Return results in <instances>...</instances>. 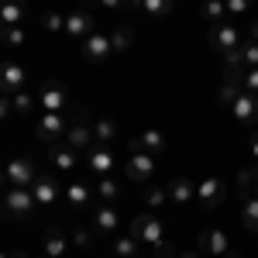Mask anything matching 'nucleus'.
Segmentation results:
<instances>
[{"mask_svg": "<svg viewBox=\"0 0 258 258\" xmlns=\"http://www.w3.org/2000/svg\"><path fill=\"white\" fill-rule=\"evenodd\" d=\"M227 66H238V69H258V41L248 38L244 45H241V52L227 62Z\"/></svg>", "mask_w": 258, "mask_h": 258, "instance_id": "26", "label": "nucleus"}, {"mask_svg": "<svg viewBox=\"0 0 258 258\" xmlns=\"http://www.w3.org/2000/svg\"><path fill=\"white\" fill-rule=\"evenodd\" d=\"M203 18L220 24V21H231L227 18V4L224 0H203Z\"/></svg>", "mask_w": 258, "mask_h": 258, "instance_id": "34", "label": "nucleus"}, {"mask_svg": "<svg viewBox=\"0 0 258 258\" xmlns=\"http://www.w3.org/2000/svg\"><path fill=\"white\" fill-rule=\"evenodd\" d=\"M162 258H176V255H172V251H169V248H165V251H162Z\"/></svg>", "mask_w": 258, "mask_h": 258, "instance_id": "44", "label": "nucleus"}, {"mask_svg": "<svg viewBox=\"0 0 258 258\" xmlns=\"http://www.w3.org/2000/svg\"><path fill=\"white\" fill-rule=\"evenodd\" d=\"M145 203H148L152 210H162L165 203H172V200H169V186H148V189H145Z\"/></svg>", "mask_w": 258, "mask_h": 258, "instance_id": "33", "label": "nucleus"}, {"mask_svg": "<svg viewBox=\"0 0 258 258\" xmlns=\"http://www.w3.org/2000/svg\"><path fill=\"white\" fill-rule=\"evenodd\" d=\"M131 234L152 248H165V224H162L155 214H138L131 220Z\"/></svg>", "mask_w": 258, "mask_h": 258, "instance_id": "6", "label": "nucleus"}, {"mask_svg": "<svg viewBox=\"0 0 258 258\" xmlns=\"http://www.w3.org/2000/svg\"><path fill=\"white\" fill-rule=\"evenodd\" d=\"M93 186L90 182H83V179H76V182H69L66 186V207L69 210H76V214H83V210H90L93 207Z\"/></svg>", "mask_w": 258, "mask_h": 258, "instance_id": "17", "label": "nucleus"}, {"mask_svg": "<svg viewBox=\"0 0 258 258\" xmlns=\"http://www.w3.org/2000/svg\"><path fill=\"white\" fill-rule=\"evenodd\" d=\"M103 258H117V255H114V251H110V255H103Z\"/></svg>", "mask_w": 258, "mask_h": 258, "instance_id": "46", "label": "nucleus"}, {"mask_svg": "<svg viewBox=\"0 0 258 258\" xmlns=\"http://www.w3.org/2000/svg\"><path fill=\"white\" fill-rule=\"evenodd\" d=\"M197 248L203 251V255H210V258H224V255L234 251L224 227H203V231L197 234Z\"/></svg>", "mask_w": 258, "mask_h": 258, "instance_id": "8", "label": "nucleus"}, {"mask_svg": "<svg viewBox=\"0 0 258 258\" xmlns=\"http://www.w3.org/2000/svg\"><path fill=\"white\" fill-rule=\"evenodd\" d=\"M41 31H48V35H66V14L45 11V14H41Z\"/></svg>", "mask_w": 258, "mask_h": 258, "instance_id": "32", "label": "nucleus"}, {"mask_svg": "<svg viewBox=\"0 0 258 258\" xmlns=\"http://www.w3.org/2000/svg\"><path fill=\"white\" fill-rule=\"evenodd\" d=\"M28 41V31H24V24L21 28H4V45H11V48H18Z\"/></svg>", "mask_w": 258, "mask_h": 258, "instance_id": "35", "label": "nucleus"}, {"mask_svg": "<svg viewBox=\"0 0 258 258\" xmlns=\"http://www.w3.org/2000/svg\"><path fill=\"white\" fill-rule=\"evenodd\" d=\"M93 135H97V145H110V141H117L120 127L114 117H100V120H93Z\"/></svg>", "mask_w": 258, "mask_h": 258, "instance_id": "28", "label": "nucleus"}, {"mask_svg": "<svg viewBox=\"0 0 258 258\" xmlns=\"http://www.w3.org/2000/svg\"><path fill=\"white\" fill-rule=\"evenodd\" d=\"M241 90L258 97V69H241Z\"/></svg>", "mask_w": 258, "mask_h": 258, "instance_id": "36", "label": "nucleus"}, {"mask_svg": "<svg viewBox=\"0 0 258 258\" xmlns=\"http://www.w3.org/2000/svg\"><path fill=\"white\" fill-rule=\"evenodd\" d=\"M248 155L251 162H258V131H251V138H248Z\"/></svg>", "mask_w": 258, "mask_h": 258, "instance_id": "40", "label": "nucleus"}, {"mask_svg": "<svg viewBox=\"0 0 258 258\" xmlns=\"http://www.w3.org/2000/svg\"><path fill=\"white\" fill-rule=\"evenodd\" d=\"M4 258H28V255H24V251H18V248H11V251H7Z\"/></svg>", "mask_w": 258, "mask_h": 258, "instance_id": "41", "label": "nucleus"}, {"mask_svg": "<svg viewBox=\"0 0 258 258\" xmlns=\"http://www.w3.org/2000/svg\"><path fill=\"white\" fill-rule=\"evenodd\" d=\"M210 45H214L217 55H224V62H231L241 52V45H244L238 24H234V21H220V24H214V28H210Z\"/></svg>", "mask_w": 258, "mask_h": 258, "instance_id": "1", "label": "nucleus"}, {"mask_svg": "<svg viewBox=\"0 0 258 258\" xmlns=\"http://www.w3.org/2000/svg\"><path fill=\"white\" fill-rule=\"evenodd\" d=\"M35 210H38V200L35 193L28 189V186H11V189H4V214L14 220H28L35 217Z\"/></svg>", "mask_w": 258, "mask_h": 258, "instance_id": "2", "label": "nucleus"}, {"mask_svg": "<svg viewBox=\"0 0 258 258\" xmlns=\"http://www.w3.org/2000/svg\"><path fill=\"white\" fill-rule=\"evenodd\" d=\"M155 159H159V155H152V152L131 148V155L124 162V176L131 179V182H138V186H148V182L155 179Z\"/></svg>", "mask_w": 258, "mask_h": 258, "instance_id": "5", "label": "nucleus"}, {"mask_svg": "<svg viewBox=\"0 0 258 258\" xmlns=\"http://www.w3.org/2000/svg\"><path fill=\"white\" fill-rule=\"evenodd\" d=\"M120 227V210L114 203H100L97 210H93V231L103 234V238H114Z\"/></svg>", "mask_w": 258, "mask_h": 258, "instance_id": "16", "label": "nucleus"}, {"mask_svg": "<svg viewBox=\"0 0 258 258\" xmlns=\"http://www.w3.org/2000/svg\"><path fill=\"white\" fill-rule=\"evenodd\" d=\"M227 110H231V117L238 120L241 127H255L258 124V97L248 93V90H238L234 100L227 103Z\"/></svg>", "mask_w": 258, "mask_h": 258, "instance_id": "9", "label": "nucleus"}, {"mask_svg": "<svg viewBox=\"0 0 258 258\" xmlns=\"http://www.w3.org/2000/svg\"><path fill=\"white\" fill-rule=\"evenodd\" d=\"M172 4H176V0H145V4H141V14H145V18L162 21V18L172 14Z\"/></svg>", "mask_w": 258, "mask_h": 258, "instance_id": "31", "label": "nucleus"}, {"mask_svg": "<svg viewBox=\"0 0 258 258\" xmlns=\"http://www.w3.org/2000/svg\"><path fill=\"white\" fill-rule=\"evenodd\" d=\"M169 200H172V207H189V203H197V182L189 176H179L169 182Z\"/></svg>", "mask_w": 258, "mask_h": 258, "instance_id": "21", "label": "nucleus"}, {"mask_svg": "<svg viewBox=\"0 0 258 258\" xmlns=\"http://www.w3.org/2000/svg\"><path fill=\"white\" fill-rule=\"evenodd\" d=\"M176 258H200V255H197V251H179Z\"/></svg>", "mask_w": 258, "mask_h": 258, "instance_id": "42", "label": "nucleus"}, {"mask_svg": "<svg viewBox=\"0 0 258 258\" xmlns=\"http://www.w3.org/2000/svg\"><path fill=\"white\" fill-rule=\"evenodd\" d=\"M35 103H38V100L31 97L28 90H21V93H14V97H7V93H4L0 110H4V117H11V114H21V117H24V114H31V110H35Z\"/></svg>", "mask_w": 258, "mask_h": 258, "instance_id": "22", "label": "nucleus"}, {"mask_svg": "<svg viewBox=\"0 0 258 258\" xmlns=\"http://www.w3.org/2000/svg\"><path fill=\"white\" fill-rule=\"evenodd\" d=\"M31 193L38 200V210H52V207L66 203V186L55 176H48V172H38V179L31 182Z\"/></svg>", "mask_w": 258, "mask_h": 258, "instance_id": "4", "label": "nucleus"}, {"mask_svg": "<svg viewBox=\"0 0 258 258\" xmlns=\"http://www.w3.org/2000/svg\"><path fill=\"white\" fill-rule=\"evenodd\" d=\"M114 165H117V155L107 148V145H93L90 152H86V169L93 172V176H110L114 172Z\"/></svg>", "mask_w": 258, "mask_h": 258, "instance_id": "15", "label": "nucleus"}, {"mask_svg": "<svg viewBox=\"0 0 258 258\" xmlns=\"http://www.w3.org/2000/svg\"><path fill=\"white\" fill-rule=\"evenodd\" d=\"M66 258H69V255H66Z\"/></svg>", "mask_w": 258, "mask_h": 258, "instance_id": "47", "label": "nucleus"}, {"mask_svg": "<svg viewBox=\"0 0 258 258\" xmlns=\"http://www.w3.org/2000/svg\"><path fill=\"white\" fill-rule=\"evenodd\" d=\"M97 197H100V203H117V200H120V182L114 176H100Z\"/></svg>", "mask_w": 258, "mask_h": 258, "instance_id": "29", "label": "nucleus"}, {"mask_svg": "<svg viewBox=\"0 0 258 258\" xmlns=\"http://www.w3.org/2000/svg\"><path fill=\"white\" fill-rule=\"evenodd\" d=\"M69 244H73V238H66L59 227H48V231H45V241H41L45 258H66L69 255Z\"/></svg>", "mask_w": 258, "mask_h": 258, "instance_id": "23", "label": "nucleus"}, {"mask_svg": "<svg viewBox=\"0 0 258 258\" xmlns=\"http://www.w3.org/2000/svg\"><path fill=\"white\" fill-rule=\"evenodd\" d=\"M76 155H80V152H73L66 141L48 145V165H52L55 172H76Z\"/></svg>", "mask_w": 258, "mask_h": 258, "instance_id": "20", "label": "nucleus"}, {"mask_svg": "<svg viewBox=\"0 0 258 258\" xmlns=\"http://www.w3.org/2000/svg\"><path fill=\"white\" fill-rule=\"evenodd\" d=\"M224 258H241V255H234V251H231V255H224Z\"/></svg>", "mask_w": 258, "mask_h": 258, "instance_id": "45", "label": "nucleus"}, {"mask_svg": "<svg viewBox=\"0 0 258 258\" xmlns=\"http://www.w3.org/2000/svg\"><path fill=\"white\" fill-rule=\"evenodd\" d=\"M66 145L73 148V152H80V155H86L93 145H97V135H93V124L86 117H80V120H73V127L66 131Z\"/></svg>", "mask_w": 258, "mask_h": 258, "instance_id": "14", "label": "nucleus"}, {"mask_svg": "<svg viewBox=\"0 0 258 258\" xmlns=\"http://www.w3.org/2000/svg\"><path fill=\"white\" fill-rule=\"evenodd\" d=\"M93 31H97V21H93L90 11H69V14H66V38L69 41L83 45Z\"/></svg>", "mask_w": 258, "mask_h": 258, "instance_id": "13", "label": "nucleus"}, {"mask_svg": "<svg viewBox=\"0 0 258 258\" xmlns=\"http://www.w3.org/2000/svg\"><path fill=\"white\" fill-rule=\"evenodd\" d=\"M251 38L258 41V21H255V24H251Z\"/></svg>", "mask_w": 258, "mask_h": 258, "instance_id": "43", "label": "nucleus"}, {"mask_svg": "<svg viewBox=\"0 0 258 258\" xmlns=\"http://www.w3.org/2000/svg\"><path fill=\"white\" fill-rule=\"evenodd\" d=\"M35 179H38V169H35V159H28V155L11 159L7 169H4V186H7V189H11V186H28V189H31Z\"/></svg>", "mask_w": 258, "mask_h": 258, "instance_id": "7", "label": "nucleus"}, {"mask_svg": "<svg viewBox=\"0 0 258 258\" xmlns=\"http://www.w3.org/2000/svg\"><path fill=\"white\" fill-rule=\"evenodd\" d=\"M227 197V186H224V179L220 176H207L203 182H197V203L200 210H217L220 203Z\"/></svg>", "mask_w": 258, "mask_h": 258, "instance_id": "12", "label": "nucleus"}, {"mask_svg": "<svg viewBox=\"0 0 258 258\" xmlns=\"http://www.w3.org/2000/svg\"><path fill=\"white\" fill-rule=\"evenodd\" d=\"M97 4H100V7H103V11H110V14H120L124 7H131L127 0H97Z\"/></svg>", "mask_w": 258, "mask_h": 258, "instance_id": "39", "label": "nucleus"}, {"mask_svg": "<svg viewBox=\"0 0 258 258\" xmlns=\"http://www.w3.org/2000/svg\"><path fill=\"white\" fill-rule=\"evenodd\" d=\"M138 244H141V241L135 238V234H124V238L110 241V251H114L117 258H138Z\"/></svg>", "mask_w": 258, "mask_h": 258, "instance_id": "30", "label": "nucleus"}, {"mask_svg": "<svg viewBox=\"0 0 258 258\" xmlns=\"http://www.w3.org/2000/svg\"><path fill=\"white\" fill-rule=\"evenodd\" d=\"M73 127V117L69 114H59V110H45L35 124V135L45 145H55V141H66V131Z\"/></svg>", "mask_w": 258, "mask_h": 258, "instance_id": "3", "label": "nucleus"}, {"mask_svg": "<svg viewBox=\"0 0 258 258\" xmlns=\"http://www.w3.org/2000/svg\"><path fill=\"white\" fill-rule=\"evenodd\" d=\"M73 244H76V248H90V244H93V234H90L86 227H76V231H73Z\"/></svg>", "mask_w": 258, "mask_h": 258, "instance_id": "38", "label": "nucleus"}, {"mask_svg": "<svg viewBox=\"0 0 258 258\" xmlns=\"http://www.w3.org/2000/svg\"><path fill=\"white\" fill-rule=\"evenodd\" d=\"M110 41H114V55L131 52V45H135V28H131V24H117V28L110 31Z\"/></svg>", "mask_w": 258, "mask_h": 258, "instance_id": "27", "label": "nucleus"}, {"mask_svg": "<svg viewBox=\"0 0 258 258\" xmlns=\"http://www.w3.org/2000/svg\"><path fill=\"white\" fill-rule=\"evenodd\" d=\"M241 224L258 234V193L251 189H244V197H241Z\"/></svg>", "mask_w": 258, "mask_h": 258, "instance_id": "25", "label": "nucleus"}, {"mask_svg": "<svg viewBox=\"0 0 258 258\" xmlns=\"http://www.w3.org/2000/svg\"><path fill=\"white\" fill-rule=\"evenodd\" d=\"M138 258H141V255H138Z\"/></svg>", "mask_w": 258, "mask_h": 258, "instance_id": "48", "label": "nucleus"}, {"mask_svg": "<svg viewBox=\"0 0 258 258\" xmlns=\"http://www.w3.org/2000/svg\"><path fill=\"white\" fill-rule=\"evenodd\" d=\"M80 52H83V59L86 62H93V66H100V62H107L110 55H114V41H110V35L107 31H93L90 38L80 45Z\"/></svg>", "mask_w": 258, "mask_h": 258, "instance_id": "11", "label": "nucleus"}, {"mask_svg": "<svg viewBox=\"0 0 258 258\" xmlns=\"http://www.w3.org/2000/svg\"><path fill=\"white\" fill-rule=\"evenodd\" d=\"M38 103L45 107V110H59V114H66V110H73V107H76V103H73V93H69L62 83H55V80H45V83H41Z\"/></svg>", "mask_w": 258, "mask_h": 258, "instance_id": "10", "label": "nucleus"}, {"mask_svg": "<svg viewBox=\"0 0 258 258\" xmlns=\"http://www.w3.org/2000/svg\"><path fill=\"white\" fill-rule=\"evenodd\" d=\"M227 4V18H241L251 11V0H224Z\"/></svg>", "mask_w": 258, "mask_h": 258, "instance_id": "37", "label": "nucleus"}, {"mask_svg": "<svg viewBox=\"0 0 258 258\" xmlns=\"http://www.w3.org/2000/svg\"><path fill=\"white\" fill-rule=\"evenodd\" d=\"M131 148H141V152H152V155H162L165 148H169V141H165V135H162L159 127H145V131H138L135 138L127 141V152Z\"/></svg>", "mask_w": 258, "mask_h": 258, "instance_id": "18", "label": "nucleus"}, {"mask_svg": "<svg viewBox=\"0 0 258 258\" xmlns=\"http://www.w3.org/2000/svg\"><path fill=\"white\" fill-rule=\"evenodd\" d=\"M24 80H28V73H24L21 62H4V66H0V90H4L7 97L21 93V90H24Z\"/></svg>", "mask_w": 258, "mask_h": 258, "instance_id": "19", "label": "nucleus"}, {"mask_svg": "<svg viewBox=\"0 0 258 258\" xmlns=\"http://www.w3.org/2000/svg\"><path fill=\"white\" fill-rule=\"evenodd\" d=\"M24 14H28L24 0H4L0 4V24L4 28H21L24 24Z\"/></svg>", "mask_w": 258, "mask_h": 258, "instance_id": "24", "label": "nucleus"}]
</instances>
